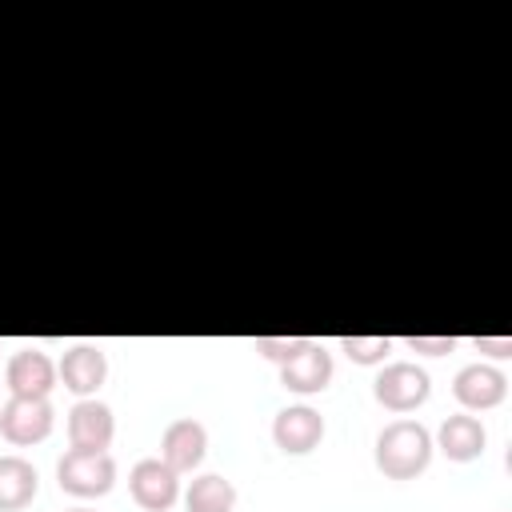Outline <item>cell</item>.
I'll use <instances>...</instances> for the list:
<instances>
[{"label": "cell", "instance_id": "cell-1", "mask_svg": "<svg viewBox=\"0 0 512 512\" xmlns=\"http://www.w3.org/2000/svg\"><path fill=\"white\" fill-rule=\"evenodd\" d=\"M432 432L420 420H392L376 436V468L388 480H416L432 464Z\"/></svg>", "mask_w": 512, "mask_h": 512}, {"label": "cell", "instance_id": "cell-2", "mask_svg": "<svg viewBox=\"0 0 512 512\" xmlns=\"http://www.w3.org/2000/svg\"><path fill=\"white\" fill-rule=\"evenodd\" d=\"M56 480L68 496L80 500H96L116 484V460L108 452H84V448H68L56 464Z\"/></svg>", "mask_w": 512, "mask_h": 512}, {"label": "cell", "instance_id": "cell-3", "mask_svg": "<svg viewBox=\"0 0 512 512\" xmlns=\"http://www.w3.org/2000/svg\"><path fill=\"white\" fill-rule=\"evenodd\" d=\"M428 392H432V380H428V372H424L420 364H412V360H392V364H384L380 376L372 380V396H376V404L388 408V412H412V408H420V404L428 400Z\"/></svg>", "mask_w": 512, "mask_h": 512}, {"label": "cell", "instance_id": "cell-4", "mask_svg": "<svg viewBox=\"0 0 512 512\" xmlns=\"http://www.w3.org/2000/svg\"><path fill=\"white\" fill-rule=\"evenodd\" d=\"M52 404L44 396H8L0 404V436L16 448H32L52 436Z\"/></svg>", "mask_w": 512, "mask_h": 512}, {"label": "cell", "instance_id": "cell-5", "mask_svg": "<svg viewBox=\"0 0 512 512\" xmlns=\"http://www.w3.org/2000/svg\"><path fill=\"white\" fill-rule=\"evenodd\" d=\"M128 492L144 512H168L180 496V476L160 456H144L128 472Z\"/></svg>", "mask_w": 512, "mask_h": 512}, {"label": "cell", "instance_id": "cell-6", "mask_svg": "<svg viewBox=\"0 0 512 512\" xmlns=\"http://www.w3.org/2000/svg\"><path fill=\"white\" fill-rule=\"evenodd\" d=\"M332 372H336L332 352H328L320 340H308L296 356H288V360L280 364V384H284L288 392H296V396H316V392L328 388Z\"/></svg>", "mask_w": 512, "mask_h": 512}, {"label": "cell", "instance_id": "cell-7", "mask_svg": "<svg viewBox=\"0 0 512 512\" xmlns=\"http://www.w3.org/2000/svg\"><path fill=\"white\" fill-rule=\"evenodd\" d=\"M116 436V416L104 400L96 396H84L68 408V444L72 448H84V452H108Z\"/></svg>", "mask_w": 512, "mask_h": 512}, {"label": "cell", "instance_id": "cell-8", "mask_svg": "<svg viewBox=\"0 0 512 512\" xmlns=\"http://www.w3.org/2000/svg\"><path fill=\"white\" fill-rule=\"evenodd\" d=\"M56 376L80 400L84 396H96L100 384H104V376H108V356H104L100 344H72V348H64V356L56 364Z\"/></svg>", "mask_w": 512, "mask_h": 512}, {"label": "cell", "instance_id": "cell-9", "mask_svg": "<svg viewBox=\"0 0 512 512\" xmlns=\"http://www.w3.org/2000/svg\"><path fill=\"white\" fill-rule=\"evenodd\" d=\"M272 440L288 456H304L324 440V416L308 404H288L272 420Z\"/></svg>", "mask_w": 512, "mask_h": 512}, {"label": "cell", "instance_id": "cell-10", "mask_svg": "<svg viewBox=\"0 0 512 512\" xmlns=\"http://www.w3.org/2000/svg\"><path fill=\"white\" fill-rule=\"evenodd\" d=\"M452 396L468 408V412H488L496 404H504L508 396V376L492 364H464L452 380Z\"/></svg>", "mask_w": 512, "mask_h": 512}, {"label": "cell", "instance_id": "cell-11", "mask_svg": "<svg viewBox=\"0 0 512 512\" xmlns=\"http://www.w3.org/2000/svg\"><path fill=\"white\" fill-rule=\"evenodd\" d=\"M56 364H52V356L48 352H40V348H20V352H12V360H8V368H4V384H8V392L12 396H44L48 400V392L56 388Z\"/></svg>", "mask_w": 512, "mask_h": 512}, {"label": "cell", "instance_id": "cell-12", "mask_svg": "<svg viewBox=\"0 0 512 512\" xmlns=\"http://www.w3.org/2000/svg\"><path fill=\"white\" fill-rule=\"evenodd\" d=\"M208 452V428L192 416H180L164 428L160 436V460L180 476V472H192Z\"/></svg>", "mask_w": 512, "mask_h": 512}, {"label": "cell", "instance_id": "cell-13", "mask_svg": "<svg viewBox=\"0 0 512 512\" xmlns=\"http://www.w3.org/2000/svg\"><path fill=\"white\" fill-rule=\"evenodd\" d=\"M484 444H488V432H484V424H480L472 412L448 416V420L436 428V440H432V448H440V452H444L448 460H456V464L476 460V456L484 452Z\"/></svg>", "mask_w": 512, "mask_h": 512}, {"label": "cell", "instance_id": "cell-14", "mask_svg": "<svg viewBox=\"0 0 512 512\" xmlns=\"http://www.w3.org/2000/svg\"><path fill=\"white\" fill-rule=\"evenodd\" d=\"M36 488H40V476L24 456H16V452L0 456V512L28 508L36 500Z\"/></svg>", "mask_w": 512, "mask_h": 512}, {"label": "cell", "instance_id": "cell-15", "mask_svg": "<svg viewBox=\"0 0 512 512\" xmlns=\"http://www.w3.org/2000/svg\"><path fill=\"white\" fill-rule=\"evenodd\" d=\"M188 512H236V484L220 472H204L184 492Z\"/></svg>", "mask_w": 512, "mask_h": 512}, {"label": "cell", "instance_id": "cell-16", "mask_svg": "<svg viewBox=\"0 0 512 512\" xmlns=\"http://www.w3.org/2000/svg\"><path fill=\"white\" fill-rule=\"evenodd\" d=\"M340 352L352 364H384L392 352V336H340Z\"/></svg>", "mask_w": 512, "mask_h": 512}, {"label": "cell", "instance_id": "cell-17", "mask_svg": "<svg viewBox=\"0 0 512 512\" xmlns=\"http://www.w3.org/2000/svg\"><path fill=\"white\" fill-rule=\"evenodd\" d=\"M304 344H308V336H256V352L268 356V360H276V364H284L288 356H296Z\"/></svg>", "mask_w": 512, "mask_h": 512}, {"label": "cell", "instance_id": "cell-18", "mask_svg": "<svg viewBox=\"0 0 512 512\" xmlns=\"http://www.w3.org/2000/svg\"><path fill=\"white\" fill-rule=\"evenodd\" d=\"M404 348L424 352V356H444V352H452V348H456V336H408V340H404Z\"/></svg>", "mask_w": 512, "mask_h": 512}, {"label": "cell", "instance_id": "cell-19", "mask_svg": "<svg viewBox=\"0 0 512 512\" xmlns=\"http://www.w3.org/2000/svg\"><path fill=\"white\" fill-rule=\"evenodd\" d=\"M472 344L480 352H488V356H512V340L508 336H476Z\"/></svg>", "mask_w": 512, "mask_h": 512}, {"label": "cell", "instance_id": "cell-20", "mask_svg": "<svg viewBox=\"0 0 512 512\" xmlns=\"http://www.w3.org/2000/svg\"><path fill=\"white\" fill-rule=\"evenodd\" d=\"M64 512H92V508H64Z\"/></svg>", "mask_w": 512, "mask_h": 512}]
</instances>
